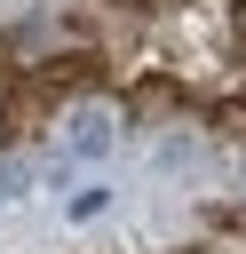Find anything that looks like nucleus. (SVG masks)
Returning a JSON list of instances; mask_svg holds the SVG:
<instances>
[{
	"instance_id": "nucleus-1",
	"label": "nucleus",
	"mask_w": 246,
	"mask_h": 254,
	"mask_svg": "<svg viewBox=\"0 0 246 254\" xmlns=\"http://www.w3.org/2000/svg\"><path fill=\"white\" fill-rule=\"evenodd\" d=\"M56 151L71 159V167H87V159H111L119 151V135H127V111L111 103V95H71L63 111H56Z\"/></svg>"
},
{
	"instance_id": "nucleus-2",
	"label": "nucleus",
	"mask_w": 246,
	"mask_h": 254,
	"mask_svg": "<svg viewBox=\"0 0 246 254\" xmlns=\"http://www.w3.org/2000/svg\"><path fill=\"white\" fill-rule=\"evenodd\" d=\"M32 183H40V175H32L16 151H0V206H8V198H32Z\"/></svg>"
},
{
	"instance_id": "nucleus-3",
	"label": "nucleus",
	"mask_w": 246,
	"mask_h": 254,
	"mask_svg": "<svg viewBox=\"0 0 246 254\" xmlns=\"http://www.w3.org/2000/svg\"><path fill=\"white\" fill-rule=\"evenodd\" d=\"M103 206H111V190H95V183H87V190H71V206H63V214H71V222H95Z\"/></svg>"
},
{
	"instance_id": "nucleus-4",
	"label": "nucleus",
	"mask_w": 246,
	"mask_h": 254,
	"mask_svg": "<svg viewBox=\"0 0 246 254\" xmlns=\"http://www.w3.org/2000/svg\"><path fill=\"white\" fill-rule=\"evenodd\" d=\"M190 151H198V135H159V167H190Z\"/></svg>"
}]
</instances>
